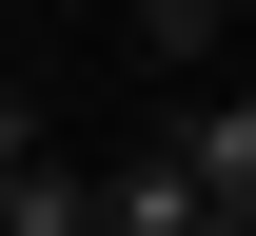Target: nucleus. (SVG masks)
Segmentation results:
<instances>
[{
	"label": "nucleus",
	"instance_id": "nucleus-1",
	"mask_svg": "<svg viewBox=\"0 0 256 236\" xmlns=\"http://www.w3.org/2000/svg\"><path fill=\"white\" fill-rule=\"evenodd\" d=\"M158 138H178L197 217H236V236H256V99H158Z\"/></svg>",
	"mask_w": 256,
	"mask_h": 236
},
{
	"label": "nucleus",
	"instance_id": "nucleus-2",
	"mask_svg": "<svg viewBox=\"0 0 256 236\" xmlns=\"http://www.w3.org/2000/svg\"><path fill=\"white\" fill-rule=\"evenodd\" d=\"M98 236H197V177H178V138H138V158L98 177Z\"/></svg>",
	"mask_w": 256,
	"mask_h": 236
},
{
	"label": "nucleus",
	"instance_id": "nucleus-3",
	"mask_svg": "<svg viewBox=\"0 0 256 236\" xmlns=\"http://www.w3.org/2000/svg\"><path fill=\"white\" fill-rule=\"evenodd\" d=\"M0 236H98V177L40 138V158H0Z\"/></svg>",
	"mask_w": 256,
	"mask_h": 236
},
{
	"label": "nucleus",
	"instance_id": "nucleus-4",
	"mask_svg": "<svg viewBox=\"0 0 256 236\" xmlns=\"http://www.w3.org/2000/svg\"><path fill=\"white\" fill-rule=\"evenodd\" d=\"M217 39H236V0H138V59H158V79H197Z\"/></svg>",
	"mask_w": 256,
	"mask_h": 236
},
{
	"label": "nucleus",
	"instance_id": "nucleus-5",
	"mask_svg": "<svg viewBox=\"0 0 256 236\" xmlns=\"http://www.w3.org/2000/svg\"><path fill=\"white\" fill-rule=\"evenodd\" d=\"M0 158H40V99H20V79H0Z\"/></svg>",
	"mask_w": 256,
	"mask_h": 236
},
{
	"label": "nucleus",
	"instance_id": "nucleus-6",
	"mask_svg": "<svg viewBox=\"0 0 256 236\" xmlns=\"http://www.w3.org/2000/svg\"><path fill=\"white\" fill-rule=\"evenodd\" d=\"M236 39H256V0H236Z\"/></svg>",
	"mask_w": 256,
	"mask_h": 236
}]
</instances>
